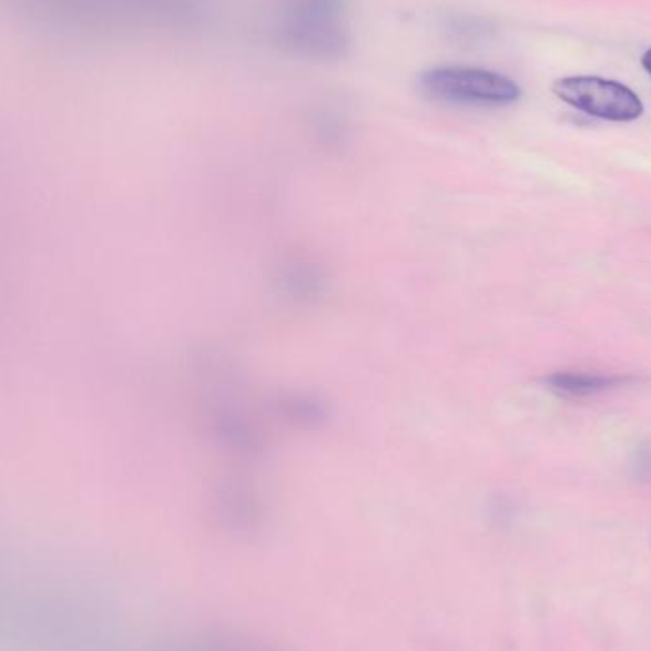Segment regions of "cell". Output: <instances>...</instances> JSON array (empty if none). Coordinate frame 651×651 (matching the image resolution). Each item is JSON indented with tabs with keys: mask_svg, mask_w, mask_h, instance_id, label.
I'll return each mask as SVG.
<instances>
[{
	"mask_svg": "<svg viewBox=\"0 0 651 651\" xmlns=\"http://www.w3.org/2000/svg\"><path fill=\"white\" fill-rule=\"evenodd\" d=\"M421 88L438 100L507 105L520 98L517 82L503 74L472 68H437L421 74Z\"/></svg>",
	"mask_w": 651,
	"mask_h": 651,
	"instance_id": "6da1fadb",
	"label": "cell"
},
{
	"mask_svg": "<svg viewBox=\"0 0 651 651\" xmlns=\"http://www.w3.org/2000/svg\"><path fill=\"white\" fill-rule=\"evenodd\" d=\"M552 92L571 108L604 121L631 122L644 113V103L631 88L598 77L560 79Z\"/></svg>",
	"mask_w": 651,
	"mask_h": 651,
	"instance_id": "7a4b0ae2",
	"label": "cell"
},
{
	"mask_svg": "<svg viewBox=\"0 0 651 651\" xmlns=\"http://www.w3.org/2000/svg\"><path fill=\"white\" fill-rule=\"evenodd\" d=\"M339 16V0H292L286 37L294 47L305 48L311 54L326 55L329 48L343 47Z\"/></svg>",
	"mask_w": 651,
	"mask_h": 651,
	"instance_id": "3957f363",
	"label": "cell"
},
{
	"mask_svg": "<svg viewBox=\"0 0 651 651\" xmlns=\"http://www.w3.org/2000/svg\"><path fill=\"white\" fill-rule=\"evenodd\" d=\"M621 382L619 377L600 376V374H573V372H560L547 377V383L552 390H557L566 397H587L600 390L610 389Z\"/></svg>",
	"mask_w": 651,
	"mask_h": 651,
	"instance_id": "277c9868",
	"label": "cell"
},
{
	"mask_svg": "<svg viewBox=\"0 0 651 651\" xmlns=\"http://www.w3.org/2000/svg\"><path fill=\"white\" fill-rule=\"evenodd\" d=\"M642 68L651 74V48L645 52L644 58H642Z\"/></svg>",
	"mask_w": 651,
	"mask_h": 651,
	"instance_id": "5b68a950",
	"label": "cell"
}]
</instances>
